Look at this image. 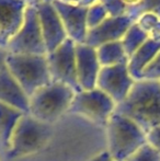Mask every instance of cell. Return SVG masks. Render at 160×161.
I'll return each mask as SVG.
<instances>
[{
  "mask_svg": "<svg viewBox=\"0 0 160 161\" xmlns=\"http://www.w3.org/2000/svg\"><path fill=\"white\" fill-rule=\"evenodd\" d=\"M147 142L160 153V126L150 129L147 134Z\"/></svg>",
  "mask_w": 160,
  "mask_h": 161,
  "instance_id": "cell-26",
  "label": "cell"
},
{
  "mask_svg": "<svg viewBox=\"0 0 160 161\" xmlns=\"http://www.w3.org/2000/svg\"><path fill=\"white\" fill-rule=\"evenodd\" d=\"M22 1L26 2L28 6H35L36 3H40V2H45V1H52V0H22Z\"/></svg>",
  "mask_w": 160,
  "mask_h": 161,
  "instance_id": "cell-32",
  "label": "cell"
},
{
  "mask_svg": "<svg viewBox=\"0 0 160 161\" xmlns=\"http://www.w3.org/2000/svg\"><path fill=\"white\" fill-rule=\"evenodd\" d=\"M28 3L22 0H0V48L7 49L24 20Z\"/></svg>",
  "mask_w": 160,
  "mask_h": 161,
  "instance_id": "cell-13",
  "label": "cell"
},
{
  "mask_svg": "<svg viewBox=\"0 0 160 161\" xmlns=\"http://www.w3.org/2000/svg\"><path fill=\"white\" fill-rule=\"evenodd\" d=\"M8 56V51L3 48H0V69L6 66V58Z\"/></svg>",
  "mask_w": 160,
  "mask_h": 161,
  "instance_id": "cell-29",
  "label": "cell"
},
{
  "mask_svg": "<svg viewBox=\"0 0 160 161\" xmlns=\"http://www.w3.org/2000/svg\"><path fill=\"white\" fill-rule=\"evenodd\" d=\"M109 17L108 11L105 10L104 6L100 1L92 4L88 8L87 12V25L88 30L96 28L100 23H102L107 18Z\"/></svg>",
  "mask_w": 160,
  "mask_h": 161,
  "instance_id": "cell-21",
  "label": "cell"
},
{
  "mask_svg": "<svg viewBox=\"0 0 160 161\" xmlns=\"http://www.w3.org/2000/svg\"><path fill=\"white\" fill-rule=\"evenodd\" d=\"M110 17H122L127 13V6L123 0H100Z\"/></svg>",
  "mask_w": 160,
  "mask_h": 161,
  "instance_id": "cell-23",
  "label": "cell"
},
{
  "mask_svg": "<svg viewBox=\"0 0 160 161\" xmlns=\"http://www.w3.org/2000/svg\"><path fill=\"white\" fill-rule=\"evenodd\" d=\"M100 0H81L79 6L81 7H86V8H89L90 6H92V4L97 3V2H99Z\"/></svg>",
  "mask_w": 160,
  "mask_h": 161,
  "instance_id": "cell-30",
  "label": "cell"
},
{
  "mask_svg": "<svg viewBox=\"0 0 160 161\" xmlns=\"http://www.w3.org/2000/svg\"><path fill=\"white\" fill-rule=\"evenodd\" d=\"M6 66L29 97L52 82L46 55H17L8 53Z\"/></svg>",
  "mask_w": 160,
  "mask_h": 161,
  "instance_id": "cell-4",
  "label": "cell"
},
{
  "mask_svg": "<svg viewBox=\"0 0 160 161\" xmlns=\"http://www.w3.org/2000/svg\"><path fill=\"white\" fill-rule=\"evenodd\" d=\"M101 67H109L120 64H127L128 57L123 48L121 41L108 43L96 49Z\"/></svg>",
  "mask_w": 160,
  "mask_h": 161,
  "instance_id": "cell-18",
  "label": "cell"
},
{
  "mask_svg": "<svg viewBox=\"0 0 160 161\" xmlns=\"http://www.w3.org/2000/svg\"><path fill=\"white\" fill-rule=\"evenodd\" d=\"M0 102L29 114L30 99L10 74L7 66L0 69Z\"/></svg>",
  "mask_w": 160,
  "mask_h": 161,
  "instance_id": "cell-15",
  "label": "cell"
},
{
  "mask_svg": "<svg viewBox=\"0 0 160 161\" xmlns=\"http://www.w3.org/2000/svg\"><path fill=\"white\" fill-rule=\"evenodd\" d=\"M148 37H149L150 40L160 42V21L154 26V29L148 33Z\"/></svg>",
  "mask_w": 160,
  "mask_h": 161,
  "instance_id": "cell-27",
  "label": "cell"
},
{
  "mask_svg": "<svg viewBox=\"0 0 160 161\" xmlns=\"http://www.w3.org/2000/svg\"><path fill=\"white\" fill-rule=\"evenodd\" d=\"M160 21V19L154 13H144L143 15L138 18L136 23L139 25V28L146 33H149L154 29V26Z\"/></svg>",
  "mask_w": 160,
  "mask_h": 161,
  "instance_id": "cell-25",
  "label": "cell"
},
{
  "mask_svg": "<svg viewBox=\"0 0 160 161\" xmlns=\"http://www.w3.org/2000/svg\"><path fill=\"white\" fill-rule=\"evenodd\" d=\"M116 104L109 96L98 88L76 92L69 113L78 114L90 121L107 126L111 115L115 112Z\"/></svg>",
  "mask_w": 160,
  "mask_h": 161,
  "instance_id": "cell-7",
  "label": "cell"
},
{
  "mask_svg": "<svg viewBox=\"0 0 160 161\" xmlns=\"http://www.w3.org/2000/svg\"><path fill=\"white\" fill-rule=\"evenodd\" d=\"M108 153L113 161H126L147 144L146 133L134 121L114 112L107 124Z\"/></svg>",
  "mask_w": 160,
  "mask_h": 161,
  "instance_id": "cell-2",
  "label": "cell"
},
{
  "mask_svg": "<svg viewBox=\"0 0 160 161\" xmlns=\"http://www.w3.org/2000/svg\"><path fill=\"white\" fill-rule=\"evenodd\" d=\"M96 48L87 44H76V69L81 91L97 88V79L101 70Z\"/></svg>",
  "mask_w": 160,
  "mask_h": 161,
  "instance_id": "cell-14",
  "label": "cell"
},
{
  "mask_svg": "<svg viewBox=\"0 0 160 161\" xmlns=\"http://www.w3.org/2000/svg\"><path fill=\"white\" fill-rule=\"evenodd\" d=\"M115 113L134 121L146 134L160 126V81H135L127 97L116 105Z\"/></svg>",
  "mask_w": 160,
  "mask_h": 161,
  "instance_id": "cell-1",
  "label": "cell"
},
{
  "mask_svg": "<svg viewBox=\"0 0 160 161\" xmlns=\"http://www.w3.org/2000/svg\"><path fill=\"white\" fill-rule=\"evenodd\" d=\"M126 161H160V153L147 142Z\"/></svg>",
  "mask_w": 160,
  "mask_h": 161,
  "instance_id": "cell-22",
  "label": "cell"
},
{
  "mask_svg": "<svg viewBox=\"0 0 160 161\" xmlns=\"http://www.w3.org/2000/svg\"><path fill=\"white\" fill-rule=\"evenodd\" d=\"M135 21L128 15L122 17H108L102 23L96 28L88 30L85 44L98 48L108 43L119 42L123 38L128 29Z\"/></svg>",
  "mask_w": 160,
  "mask_h": 161,
  "instance_id": "cell-12",
  "label": "cell"
},
{
  "mask_svg": "<svg viewBox=\"0 0 160 161\" xmlns=\"http://www.w3.org/2000/svg\"><path fill=\"white\" fill-rule=\"evenodd\" d=\"M39 15L42 35L44 38L47 54L55 51L67 40V34L59 15L52 1L40 2L35 4Z\"/></svg>",
  "mask_w": 160,
  "mask_h": 161,
  "instance_id": "cell-10",
  "label": "cell"
},
{
  "mask_svg": "<svg viewBox=\"0 0 160 161\" xmlns=\"http://www.w3.org/2000/svg\"><path fill=\"white\" fill-rule=\"evenodd\" d=\"M75 94V90L68 86L51 82L29 97V114L43 123L52 125L65 112H68Z\"/></svg>",
  "mask_w": 160,
  "mask_h": 161,
  "instance_id": "cell-3",
  "label": "cell"
},
{
  "mask_svg": "<svg viewBox=\"0 0 160 161\" xmlns=\"http://www.w3.org/2000/svg\"><path fill=\"white\" fill-rule=\"evenodd\" d=\"M52 3L62 20L67 37L76 44H83L88 33V8L66 3L60 0H52Z\"/></svg>",
  "mask_w": 160,
  "mask_h": 161,
  "instance_id": "cell-11",
  "label": "cell"
},
{
  "mask_svg": "<svg viewBox=\"0 0 160 161\" xmlns=\"http://www.w3.org/2000/svg\"><path fill=\"white\" fill-rule=\"evenodd\" d=\"M10 54L17 55H46L44 38L41 31L35 6H28L21 28L7 46Z\"/></svg>",
  "mask_w": 160,
  "mask_h": 161,
  "instance_id": "cell-6",
  "label": "cell"
},
{
  "mask_svg": "<svg viewBox=\"0 0 160 161\" xmlns=\"http://www.w3.org/2000/svg\"><path fill=\"white\" fill-rule=\"evenodd\" d=\"M143 80L160 81V52L143 71Z\"/></svg>",
  "mask_w": 160,
  "mask_h": 161,
  "instance_id": "cell-24",
  "label": "cell"
},
{
  "mask_svg": "<svg viewBox=\"0 0 160 161\" xmlns=\"http://www.w3.org/2000/svg\"><path fill=\"white\" fill-rule=\"evenodd\" d=\"M46 59L52 82L66 85L75 92L81 91L77 80L75 42L67 38L55 51L46 54Z\"/></svg>",
  "mask_w": 160,
  "mask_h": 161,
  "instance_id": "cell-8",
  "label": "cell"
},
{
  "mask_svg": "<svg viewBox=\"0 0 160 161\" xmlns=\"http://www.w3.org/2000/svg\"><path fill=\"white\" fill-rule=\"evenodd\" d=\"M90 161H113V159L111 158V156H110V153L108 151H103L100 155L93 157Z\"/></svg>",
  "mask_w": 160,
  "mask_h": 161,
  "instance_id": "cell-28",
  "label": "cell"
},
{
  "mask_svg": "<svg viewBox=\"0 0 160 161\" xmlns=\"http://www.w3.org/2000/svg\"><path fill=\"white\" fill-rule=\"evenodd\" d=\"M149 40L148 34L144 32L138 24L135 22L132 24L130 29L127 30V32L125 33V35L123 36V38L121 40V43L123 45V48L125 51L126 55H127L128 59L139 48L145 44L147 41Z\"/></svg>",
  "mask_w": 160,
  "mask_h": 161,
  "instance_id": "cell-19",
  "label": "cell"
},
{
  "mask_svg": "<svg viewBox=\"0 0 160 161\" xmlns=\"http://www.w3.org/2000/svg\"><path fill=\"white\" fill-rule=\"evenodd\" d=\"M134 83L127 64L102 67L97 79V88L111 97L116 105L127 97Z\"/></svg>",
  "mask_w": 160,
  "mask_h": 161,
  "instance_id": "cell-9",
  "label": "cell"
},
{
  "mask_svg": "<svg viewBox=\"0 0 160 161\" xmlns=\"http://www.w3.org/2000/svg\"><path fill=\"white\" fill-rule=\"evenodd\" d=\"M144 13H154L160 19V0H141L136 7L128 9L126 15L136 22Z\"/></svg>",
  "mask_w": 160,
  "mask_h": 161,
  "instance_id": "cell-20",
  "label": "cell"
},
{
  "mask_svg": "<svg viewBox=\"0 0 160 161\" xmlns=\"http://www.w3.org/2000/svg\"><path fill=\"white\" fill-rule=\"evenodd\" d=\"M24 114L22 111L0 102V145L7 150L15 126Z\"/></svg>",
  "mask_w": 160,
  "mask_h": 161,
  "instance_id": "cell-17",
  "label": "cell"
},
{
  "mask_svg": "<svg viewBox=\"0 0 160 161\" xmlns=\"http://www.w3.org/2000/svg\"><path fill=\"white\" fill-rule=\"evenodd\" d=\"M60 1L63 2H66V3H70V4H77V6H79L80 1L81 0H60Z\"/></svg>",
  "mask_w": 160,
  "mask_h": 161,
  "instance_id": "cell-33",
  "label": "cell"
},
{
  "mask_svg": "<svg viewBox=\"0 0 160 161\" xmlns=\"http://www.w3.org/2000/svg\"><path fill=\"white\" fill-rule=\"evenodd\" d=\"M53 135L51 124L43 123L30 114H24L19 119L7 151V158L24 157L37 153L48 142Z\"/></svg>",
  "mask_w": 160,
  "mask_h": 161,
  "instance_id": "cell-5",
  "label": "cell"
},
{
  "mask_svg": "<svg viewBox=\"0 0 160 161\" xmlns=\"http://www.w3.org/2000/svg\"><path fill=\"white\" fill-rule=\"evenodd\" d=\"M160 52V42L148 40L130 57L127 68L130 75L135 81L143 80V71L155 59Z\"/></svg>",
  "mask_w": 160,
  "mask_h": 161,
  "instance_id": "cell-16",
  "label": "cell"
},
{
  "mask_svg": "<svg viewBox=\"0 0 160 161\" xmlns=\"http://www.w3.org/2000/svg\"><path fill=\"white\" fill-rule=\"evenodd\" d=\"M141 1V0H123L124 3L127 6V10L130 8H133V7H136Z\"/></svg>",
  "mask_w": 160,
  "mask_h": 161,
  "instance_id": "cell-31",
  "label": "cell"
}]
</instances>
